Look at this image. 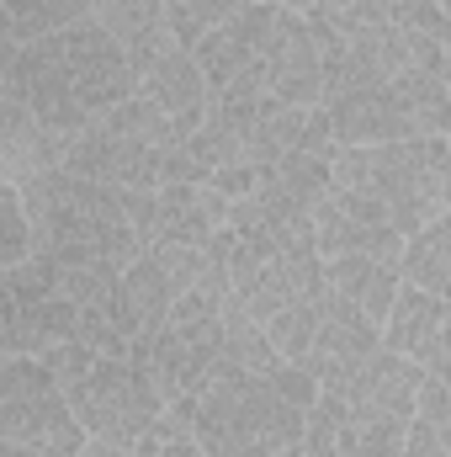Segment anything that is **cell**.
<instances>
[{"label":"cell","instance_id":"6da1fadb","mask_svg":"<svg viewBox=\"0 0 451 457\" xmlns=\"http://www.w3.org/2000/svg\"><path fill=\"white\" fill-rule=\"evenodd\" d=\"M16 192L27 208L32 255L48 261L53 271H70V266H117L122 271L133 255H144V239L133 224V208L144 192L70 176L64 165L27 176Z\"/></svg>","mask_w":451,"mask_h":457},{"label":"cell","instance_id":"7a4b0ae2","mask_svg":"<svg viewBox=\"0 0 451 457\" xmlns=\"http://www.w3.org/2000/svg\"><path fill=\"white\" fill-rule=\"evenodd\" d=\"M330 187H350L382 203L388 224L398 234L447 219L451 208V149L447 133H420L398 144H366L330 154Z\"/></svg>","mask_w":451,"mask_h":457},{"label":"cell","instance_id":"3957f363","mask_svg":"<svg viewBox=\"0 0 451 457\" xmlns=\"http://www.w3.org/2000/svg\"><path fill=\"white\" fill-rule=\"evenodd\" d=\"M37 361L53 372V383H59L75 426L91 442L133 447L160 420V410H165L160 394H154V383H149V372H144V361L127 356V351L122 356H102V351H91L86 341L70 336V341H59Z\"/></svg>","mask_w":451,"mask_h":457},{"label":"cell","instance_id":"277c9868","mask_svg":"<svg viewBox=\"0 0 451 457\" xmlns=\"http://www.w3.org/2000/svg\"><path fill=\"white\" fill-rule=\"evenodd\" d=\"M186 426L208 457H276L298 442L303 410H292L260 372H224L186 410Z\"/></svg>","mask_w":451,"mask_h":457},{"label":"cell","instance_id":"5b68a950","mask_svg":"<svg viewBox=\"0 0 451 457\" xmlns=\"http://www.w3.org/2000/svg\"><path fill=\"white\" fill-rule=\"evenodd\" d=\"M271 21H276V5H271V0H250V5H239L228 21H218L213 32H202V37L192 43V59H197V70H202L208 96H213V91H250V96H266V91H260V59H266Z\"/></svg>","mask_w":451,"mask_h":457},{"label":"cell","instance_id":"8992f818","mask_svg":"<svg viewBox=\"0 0 451 457\" xmlns=\"http://www.w3.org/2000/svg\"><path fill=\"white\" fill-rule=\"evenodd\" d=\"M133 224L144 245H208L228 224V197L208 181H165L138 197Z\"/></svg>","mask_w":451,"mask_h":457},{"label":"cell","instance_id":"52a82bcc","mask_svg":"<svg viewBox=\"0 0 451 457\" xmlns=\"http://www.w3.org/2000/svg\"><path fill=\"white\" fill-rule=\"evenodd\" d=\"M330 122V144L335 149H366V144H398V138H420V117L409 112L398 80L393 86H345L335 96L319 102Z\"/></svg>","mask_w":451,"mask_h":457},{"label":"cell","instance_id":"ba28073f","mask_svg":"<svg viewBox=\"0 0 451 457\" xmlns=\"http://www.w3.org/2000/svg\"><path fill=\"white\" fill-rule=\"evenodd\" d=\"M308 219H314L319 261H330V255H388V261H398V250H404V234L388 224L382 203H372L350 187H330Z\"/></svg>","mask_w":451,"mask_h":457},{"label":"cell","instance_id":"9c48e42d","mask_svg":"<svg viewBox=\"0 0 451 457\" xmlns=\"http://www.w3.org/2000/svg\"><path fill=\"white\" fill-rule=\"evenodd\" d=\"M260 91H266V102H282V107H319V96H324L319 48H314V37H308L298 11L276 5L271 37H266V59H260Z\"/></svg>","mask_w":451,"mask_h":457},{"label":"cell","instance_id":"30bf717a","mask_svg":"<svg viewBox=\"0 0 451 457\" xmlns=\"http://www.w3.org/2000/svg\"><path fill=\"white\" fill-rule=\"evenodd\" d=\"M377 345H382L377 325H372L366 314H356L350 303H340L335 293H324V298H319L314 336H308V351H303V361H298V367H303L319 388H330V394H335L350 372H361V361H366Z\"/></svg>","mask_w":451,"mask_h":457},{"label":"cell","instance_id":"8fae6325","mask_svg":"<svg viewBox=\"0 0 451 457\" xmlns=\"http://www.w3.org/2000/svg\"><path fill=\"white\" fill-rule=\"evenodd\" d=\"M382 345L404 361H414L420 372H447V298L436 293H420V287H404L398 282V298L393 309L382 314L377 325Z\"/></svg>","mask_w":451,"mask_h":457},{"label":"cell","instance_id":"7c38bea8","mask_svg":"<svg viewBox=\"0 0 451 457\" xmlns=\"http://www.w3.org/2000/svg\"><path fill=\"white\" fill-rule=\"evenodd\" d=\"M181 298V287L170 282V271L144 250V255H133L127 266H122V277H117L112 287V330L122 341H144L149 330H160L165 325V314H170V303Z\"/></svg>","mask_w":451,"mask_h":457},{"label":"cell","instance_id":"4fadbf2b","mask_svg":"<svg viewBox=\"0 0 451 457\" xmlns=\"http://www.w3.org/2000/svg\"><path fill=\"white\" fill-rule=\"evenodd\" d=\"M292 154H335L324 107L266 102L260 117H255V133H250V165L260 170V165H276V160H292Z\"/></svg>","mask_w":451,"mask_h":457},{"label":"cell","instance_id":"5bb4252c","mask_svg":"<svg viewBox=\"0 0 451 457\" xmlns=\"http://www.w3.org/2000/svg\"><path fill=\"white\" fill-rule=\"evenodd\" d=\"M64 144L59 133H48L37 112L16 96V91H0V176H11L16 187L37 170H53L64 160Z\"/></svg>","mask_w":451,"mask_h":457},{"label":"cell","instance_id":"9a60e30c","mask_svg":"<svg viewBox=\"0 0 451 457\" xmlns=\"http://www.w3.org/2000/svg\"><path fill=\"white\" fill-rule=\"evenodd\" d=\"M138 96L154 102L181 133H192V128L202 122V112H208V86H202V70H197L192 48H165V54L138 75Z\"/></svg>","mask_w":451,"mask_h":457},{"label":"cell","instance_id":"2e32d148","mask_svg":"<svg viewBox=\"0 0 451 457\" xmlns=\"http://www.w3.org/2000/svg\"><path fill=\"white\" fill-rule=\"evenodd\" d=\"M324 293H335L340 303H350L356 314L382 325V314L398 298V261H388V255H330L324 261Z\"/></svg>","mask_w":451,"mask_h":457},{"label":"cell","instance_id":"e0dca14e","mask_svg":"<svg viewBox=\"0 0 451 457\" xmlns=\"http://www.w3.org/2000/svg\"><path fill=\"white\" fill-rule=\"evenodd\" d=\"M91 16L107 27V37L127 54L133 75H144L165 48H176L170 32H165V0H91Z\"/></svg>","mask_w":451,"mask_h":457},{"label":"cell","instance_id":"ac0fdd59","mask_svg":"<svg viewBox=\"0 0 451 457\" xmlns=\"http://www.w3.org/2000/svg\"><path fill=\"white\" fill-rule=\"evenodd\" d=\"M398 282L447 298V287H451V219H436V224L404 234V250H398Z\"/></svg>","mask_w":451,"mask_h":457},{"label":"cell","instance_id":"d6986e66","mask_svg":"<svg viewBox=\"0 0 451 457\" xmlns=\"http://www.w3.org/2000/svg\"><path fill=\"white\" fill-rule=\"evenodd\" d=\"M255 192L298 208V213H314L319 197L330 192V154H292V160H276V165H260L255 176Z\"/></svg>","mask_w":451,"mask_h":457},{"label":"cell","instance_id":"ffe728a7","mask_svg":"<svg viewBox=\"0 0 451 457\" xmlns=\"http://www.w3.org/2000/svg\"><path fill=\"white\" fill-rule=\"evenodd\" d=\"M91 16V0H5L0 5V37L11 43H43L75 21Z\"/></svg>","mask_w":451,"mask_h":457},{"label":"cell","instance_id":"44dd1931","mask_svg":"<svg viewBox=\"0 0 451 457\" xmlns=\"http://www.w3.org/2000/svg\"><path fill=\"white\" fill-rule=\"evenodd\" d=\"M271 367H282L276 361V351H271V341H266V330L234 303V293H228L224 303V330H218V378L224 372H271Z\"/></svg>","mask_w":451,"mask_h":457},{"label":"cell","instance_id":"7402d4cb","mask_svg":"<svg viewBox=\"0 0 451 457\" xmlns=\"http://www.w3.org/2000/svg\"><path fill=\"white\" fill-rule=\"evenodd\" d=\"M404 426H409V420H398V415L340 404L335 457H398V447H404Z\"/></svg>","mask_w":451,"mask_h":457},{"label":"cell","instance_id":"603a6c76","mask_svg":"<svg viewBox=\"0 0 451 457\" xmlns=\"http://www.w3.org/2000/svg\"><path fill=\"white\" fill-rule=\"evenodd\" d=\"M239 5H250V0H165V32L176 48H192L202 32L228 21Z\"/></svg>","mask_w":451,"mask_h":457},{"label":"cell","instance_id":"cb8c5ba5","mask_svg":"<svg viewBox=\"0 0 451 457\" xmlns=\"http://www.w3.org/2000/svg\"><path fill=\"white\" fill-rule=\"evenodd\" d=\"M133 457H208L197 447V436H192V426H186V415H170V410H160V420L133 442Z\"/></svg>","mask_w":451,"mask_h":457},{"label":"cell","instance_id":"d4e9b609","mask_svg":"<svg viewBox=\"0 0 451 457\" xmlns=\"http://www.w3.org/2000/svg\"><path fill=\"white\" fill-rule=\"evenodd\" d=\"M32 255V234H27V208L11 176H0V266H16Z\"/></svg>","mask_w":451,"mask_h":457},{"label":"cell","instance_id":"484cf974","mask_svg":"<svg viewBox=\"0 0 451 457\" xmlns=\"http://www.w3.org/2000/svg\"><path fill=\"white\" fill-rule=\"evenodd\" d=\"M388 21L404 27V32H425V37H436V43H447V27H451L447 0H393Z\"/></svg>","mask_w":451,"mask_h":457},{"label":"cell","instance_id":"4316f807","mask_svg":"<svg viewBox=\"0 0 451 457\" xmlns=\"http://www.w3.org/2000/svg\"><path fill=\"white\" fill-rule=\"evenodd\" d=\"M276 457H335V447H330V442H314V436L298 431V442H287Z\"/></svg>","mask_w":451,"mask_h":457},{"label":"cell","instance_id":"83f0119b","mask_svg":"<svg viewBox=\"0 0 451 457\" xmlns=\"http://www.w3.org/2000/svg\"><path fill=\"white\" fill-rule=\"evenodd\" d=\"M0 5H5V0H0Z\"/></svg>","mask_w":451,"mask_h":457}]
</instances>
